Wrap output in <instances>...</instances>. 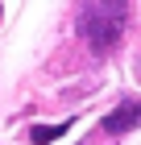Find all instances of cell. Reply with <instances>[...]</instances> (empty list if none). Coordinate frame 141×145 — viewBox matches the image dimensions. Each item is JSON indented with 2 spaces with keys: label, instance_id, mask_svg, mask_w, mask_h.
<instances>
[{
  "label": "cell",
  "instance_id": "cell-1",
  "mask_svg": "<svg viewBox=\"0 0 141 145\" xmlns=\"http://www.w3.org/2000/svg\"><path fill=\"white\" fill-rule=\"evenodd\" d=\"M129 17V0H83L79 4V33L96 54H108L120 46Z\"/></svg>",
  "mask_w": 141,
  "mask_h": 145
},
{
  "label": "cell",
  "instance_id": "cell-2",
  "mask_svg": "<svg viewBox=\"0 0 141 145\" xmlns=\"http://www.w3.org/2000/svg\"><path fill=\"white\" fill-rule=\"evenodd\" d=\"M137 124H141V100H120V108H112L100 120V129L112 133V137H120V133H133Z\"/></svg>",
  "mask_w": 141,
  "mask_h": 145
},
{
  "label": "cell",
  "instance_id": "cell-3",
  "mask_svg": "<svg viewBox=\"0 0 141 145\" xmlns=\"http://www.w3.org/2000/svg\"><path fill=\"white\" fill-rule=\"evenodd\" d=\"M66 129H71V120H62V124H33V129H29V141L33 145H54Z\"/></svg>",
  "mask_w": 141,
  "mask_h": 145
}]
</instances>
